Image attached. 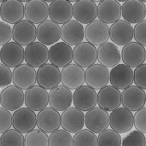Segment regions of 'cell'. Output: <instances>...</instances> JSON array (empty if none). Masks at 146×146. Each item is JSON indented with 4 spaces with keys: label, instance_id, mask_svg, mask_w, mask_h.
Segmentation results:
<instances>
[{
    "label": "cell",
    "instance_id": "ba28073f",
    "mask_svg": "<svg viewBox=\"0 0 146 146\" xmlns=\"http://www.w3.org/2000/svg\"><path fill=\"white\" fill-rule=\"evenodd\" d=\"M74 49L64 42H58L49 50V61L54 66L64 68L74 60Z\"/></svg>",
    "mask_w": 146,
    "mask_h": 146
},
{
    "label": "cell",
    "instance_id": "ac0fdd59",
    "mask_svg": "<svg viewBox=\"0 0 146 146\" xmlns=\"http://www.w3.org/2000/svg\"><path fill=\"white\" fill-rule=\"evenodd\" d=\"M62 127L69 133H74L83 130L86 125V115L83 111L74 108H69L62 114Z\"/></svg>",
    "mask_w": 146,
    "mask_h": 146
},
{
    "label": "cell",
    "instance_id": "f6af8a7d",
    "mask_svg": "<svg viewBox=\"0 0 146 146\" xmlns=\"http://www.w3.org/2000/svg\"><path fill=\"white\" fill-rule=\"evenodd\" d=\"M0 74H1V88H6L13 82V72L10 68L4 64L0 65Z\"/></svg>",
    "mask_w": 146,
    "mask_h": 146
},
{
    "label": "cell",
    "instance_id": "e0dca14e",
    "mask_svg": "<svg viewBox=\"0 0 146 146\" xmlns=\"http://www.w3.org/2000/svg\"><path fill=\"white\" fill-rule=\"evenodd\" d=\"M25 104V93L15 86H9L1 92L2 108L9 111H16Z\"/></svg>",
    "mask_w": 146,
    "mask_h": 146
},
{
    "label": "cell",
    "instance_id": "7bdbcfd3",
    "mask_svg": "<svg viewBox=\"0 0 146 146\" xmlns=\"http://www.w3.org/2000/svg\"><path fill=\"white\" fill-rule=\"evenodd\" d=\"M134 127L136 130L146 133V108L137 111L134 115Z\"/></svg>",
    "mask_w": 146,
    "mask_h": 146
},
{
    "label": "cell",
    "instance_id": "f1b7e54d",
    "mask_svg": "<svg viewBox=\"0 0 146 146\" xmlns=\"http://www.w3.org/2000/svg\"><path fill=\"white\" fill-rule=\"evenodd\" d=\"M37 126V115L28 108H21L13 115V127L21 133H28Z\"/></svg>",
    "mask_w": 146,
    "mask_h": 146
},
{
    "label": "cell",
    "instance_id": "7402d4cb",
    "mask_svg": "<svg viewBox=\"0 0 146 146\" xmlns=\"http://www.w3.org/2000/svg\"><path fill=\"white\" fill-rule=\"evenodd\" d=\"M74 103V94L71 90L63 86H59L49 93V104L50 108L56 111H65L70 108Z\"/></svg>",
    "mask_w": 146,
    "mask_h": 146
},
{
    "label": "cell",
    "instance_id": "7a4b0ae2",
    "mask_svg": "<svg viewBox=\"0 0 146 146\" xmlns=\"http://www.w3.org/2000/svg\"><path fill=\"white\" fill-rule=\"evenodd\" d=\"M74 62L82 68H88L98 60V49L89 42H82L74 48Z\"/></svg>",
    "mask_w": 146,
    "mask_h": 146
},
{
    "label": "cell",
    "instance_id": "8fae6325",
    "mask_svg": "<svg viewBox=\"0 0 146 146\" xmlns=\"http://www.w3.org/2000/svg\"><path fill=\"white\" fill-rule=\"evenodd\" d=\"M110 126L118 133H125L134 126V115L130 110L119 108L110 115Z\"/></svg>",
    "mask_w": 146,
    "mask_h": 146
},
{
    "label": "cell",
    "instance_id": "f546056e",
    "mask_svg": "<svg viewBox=\"0 0 146 146\" xmlns=\"http://www.w3.org/2000/svg\"><path fill=\"white\" fill-rule=\"evenodd\" d=\"M121 54L115 44L107 42L98 48V61L105 68H113L120 64Z\"/></svg>",
    "mask_w": 146,
    "mask_h": 146
},
{
    "label": "cell",
    "instance_id": "d6a6232c",
    "mask_svg": "<svg viewBox=\"0 0 146 146\" xmlns=\"http://www.w3.org/2000/svg\"><path fill=\"white\" fill-rule=\"evenodd\" d=\"M122 16L128 23L138 24L145 20L146 6L139 0H127L122 5Z\"/></svg>",
    "mask_w": 146,
    "mask_h": 146
},
{
    "label": "cell",
    "instance_id": "44dd1931",
    "mask_svg": "<svg viewBox=\"0 0 146 146\" xmlns=\"http://www.w3.org/2000/svg\"><path fill=\"white\" fill-rule=\"evenodd\" d=\"M110 82V72L101 64H94L86 70V83L94 90H102Z\"/></svg>",
    "mask_w": 146,
    "mask_h": 146
},
{
    "label": "cell",
    "instance_id": "ee69618b",
    "mask_svg": "<svg viewBox=\"0 0 146 146\" xmlns=\"http://www.w3.org/2000/svg\"><path fill=\"white\" fill-rule=\"evenodd\" d=\"M134 83L139 88L146 89V64H143L134 70Z\"/></svg>",
    "mask_w": 146,
    "mask_h": 146
},
{
    "label": "cell",
    "instance_id": "f35d334b",
    "mask_svg": "<svg viewBox=\"0 0 146 146\" xmlns=\"http://www.w3.org/2000/svg\"><path fill=\"white\" fill-rule=\"evenodd\" d=\"M122 146H146L145 133L138 130L131 131L123 138Z\"/></svg>",
    "mask_w": 146,
    "mask_h": 146
},
{
    "label": "cell",
    "instance_id": "52a82bcc",
    "mask_svg": "<svg viewBox=\"0 0 146 146\" xmlns=\"http://www.w3.org/2000/svg\"><path fill=\"white\" fill-rule=\"evenodd\" d=\"M110 38L114 44L126 46L134 38V27L124 20H119L110 27Z\"/></svg>",
    "mask_w": 146,
    "mask_h": 146
},
{
    "label": "cell",
    "instance_id": "5b68a950",
    "mask_svg": "<svg viewBox=\"0 0 146 146\" xmlns=\"http://www.w3.org/2000/svg\"><path fill=\"white\" fill-rule=\"evenodd\" d=\"M37 38V27L27 20H22L13 27V39L21 46H28Z\"/></svg>",
    "mask_w": 146,
    "mask_h": 146
},
{
    "label": "cell",
    "instance_id": "1f68e13d",
    "mask_svg": "<svg viewBox=\"0 0 146 146\" xmlns=\"http://www.w3.org/2000/svg\"><path fill=\"white\" fill-rule=\"evenodd\" d=\"M98 16V6L92 0H80L74 5V17L81 24H89Z\"/></svg>",
    "mask_w": 146,
    "mask_h": 146
},
{
    "label": "cell",
    "instance_id": "30bf717a",
    "mask_svg": "<svg viewBox=\"0 0 146 146\" xmlns=\"http://www.w3.org/2000/svg\"><path fill=\"white\" fill-rule=\"evenodd\" d=\"M62 124V115L52 108H45L37 115V127L45 133H53L59 130Z\"/></svg>",
    "mask_w": 146,
    "mask_h": 146
},
{
    "label": "cell",
    "instance_id": "4dcf8cb0",
    "mask_svg": "<svg viewBox=\"0 0 146 146\" xmlns=\"http://www.w3.org/2000/svg\"><path fill=\"white\" fill-rule=\"evenodd\" d=\"M50 18L57 24H65L74 16V6L67 0H55L50 4Z\"/></svg>",
    "mask_w": 146,
    "mask_h": 146
},
{
    "label": "cell",
    "instance_id": "603a6c76",
    "mask_svg": "<svg viewBox=\"0 0 146 146\" xmlns=\"http://www.w3.org/2000/svg\"><path fill=\"white\" fill-rule=\"evenodd\" d=\"M98 104L105 111H111L120 108L121 104V93L119 89L112 86H107L98 93Z\"/></svg>",
    "mask_w": 146,
    "mask_h": 146
},
{
    "label": "cell",
    "instance_id": "d590c367",
    "mask_svg": "<svg viewBox=\"0 0 146 146\" xmlns=\"http://www.w3.org/2000/svg\"><path fill=\"white\" fill-rule=\"evenodd\" d=\"M1 146H25V136L15 129H9L1 136Z\"/></svg>",
    "mask_w": 146,
    "mask_h": 146
},
{
    "label": "cell",
    "instance_id": "6da1fadb",
    "mask_svg": "<svg viewBox=\"0 0 146 146\" xmlns=\"http://www.w3.org/2000/svg\"><path fill=\"white\" fill-rule=\"evenodd\" d=\"M85 37L92 44L101 46L110 38V27L102 21L95 20L85 27Z\"/></svg>",
    "mask_w": 146,
    "mask_h": 146
},
{
    "label": "cell",
    "instance_id": "8d00e7d4",
    "mask_svg": "<svg viewBox=\"0 0 146 146\" xmlns=\"http://www.w3.org/2000/svg\"><path fill=\"white\" fill-rule=\"evenodd\" d=\"M49 146H74V137L66 130H57L49 137Z\"/></svg>",
    "mask_w": 146,
    "mask_h": 146
},
{
    "label": "cell",
    "instance_id": "836d02e7",
    "mask_svg": "<svg viewBox=\"0 0 146 146\" xmlns=\"http://www.w3.org/2000/svg\"><path fill=\"white\" fill-rule=\"evenodd\" d=\"M47 133L40 129H34L25 136V146H49Z\"/></svg>",
    "mask_w": 146,
    "mask_h": 146
},
{
    "label": "cell",
    "instance_id": "60d3db41",
    "mask_svg": "<svg viewBox=\"0 0 146 146\" xmlns=\"http://www.w3.org/2000/svg\"><path fill=\"white\" fill-rule=\"evenodd\" d=\"M13 38V28L9 23L1 21H0V44L2 46L9 44Z\"/></svg>",
    "mask_w": 146,
    "mask_h": 146
},
{
    "label": "cell",
    "instance_id": "2e32d148",
    "mask_svg": "<svg viewBox=\"0 0 146 146\" xmlns=\"http://www.w3.org/2000/svg\"><path fill=\"white\" fill-rule=\"evenodd\" d=\"M74 105L81 111H86L94 109L98 104V93L96 90L88 86H82L75 90L74 93Z\"/></svg>",
    "mask_w": 146,
    "mask_h": 146
},
{
    "label": "cell",
    "instance_id": "277c9868",
    "mask_svg": "<svg viewBox=\"0 0 146 146\" xmlns=\"http://www.w3.org/2000/svg\"><path fill=\"white\" fill-rule=\"evenodd\" d=\"M121 60L123 64L137 68L146 61L145 48L137 42H131L122 48Z\"/></svg>",
    "mask_w": 146,
    "mask_h": 146
},
{
    "label": "cell",
    "instance_id": "ab89813d",
    "mask_svg": "<svg viewBox=\"0 0 146 146\" xmlns=\"http://www.w3.org/2000/svg\"><path fill=\"white\" fill-rule=\"evenodd\" d=\"M13 126V115L4 108L0 109V133L3 134Z\"/></svg>",
    "mask_w": 146,
    "mask_h": 146
},
{
    "label": "cell",
    "instance_id": "cb8c5ba5",
    "mask_svg": "<svg viewBox=\"0 0 146 146\" xmlns=\"http://www.w3.org/2000/svg\"><path fill=\"white\" fill-rule=\"evenodd\" d=\"M1 18L9 24L15 25L25 16V6L18 0L3 1L0 8Z\"/></svg>",
    "mask_w": 146,
    "mask_h": 146
},
{
    "label": "cell",
    "instance_id": "8992f818",
    "mask_svg": "<svg viewBox=\"0 0 146 146\" xmlns=\"http://www.w3.org/2000/svg\"><path fill=\"white\" fill-rule=\"evenodd\" d=\"M61 82L69 90H77L86 82V72L77 64H69L62 70Z\"/></svg>",
    "mask_w": 146,
    "mask_h": 146
},
{
    "label": "cell",
    "instance_id": "9a60e30c",
    "mask_svg": "<svg viewBox=\"0 0 146 146\" xmlns=\"http://www.w3.org/2000/svg\"><path fill=\"white\" fill-rule=\"evenodd\" d=\"M110 82L116 89L125 90L134 83V71L125 64H119L110 70Z\"/></svg>",
    "mask_w": 146,
    "mask_h": 146
},
{
    "label": "cell",
    "instance_id": "9c48e42d",
    "mask_svg": "<svg viewBox=\"0 0 146 146\" xmlns=\"http://www.w3.org/2000/svg\"><path fill=\"white\" fill-rule=\"evenodd\" d=\"M1 62L3 64L10 68H17L25 60V50L23 46L15 42H9L2 46L0 51Z\"/></svg>",
    "mask_w": 146,
    "mask_h": 146
},
{
    "label": "cell",
    "instance_id": "4fadbf2b",
    "mask_svg": "<svg viewBox=\"0 0 146 146\" xmlns=\"http://www.w3.org/2000/svg\"><path fill=\"white\" fill-rule=\"evenodd\" d=\"M13 83L21 90H28L37 83V72L35 68L27 63L21 64L14 68Z\"/></svg>",
    "mask_w": 146,
    "mask_h": 146
},
{
    "label": "cell",
    "instance_id": "e575fe53",
    "mask_svg": "<svg viewBox=\"0 0 146 146\" xmlns=\"http://www.w3.org/2000/svg\"><path fill=\"white\" fill-rule=\"evenodd\" d=\"M98 146H122V139L120 133L107 129L98 135Z\"/></svg>",
    "mask_w": 146,
    "mask_h": 146
},
{
    "label": "cell",
    "instance_id": "4316f807",
    "mask_svg": "<svg viewBox=\"0 0 146 146\" xmlns=\"http://www.w3.org/2000/svg\"><path fill=\"white\" fill-rule=\"evenodd\" d=\"M122 15V6L116 0H104L98 5V17L103 22L114 24Z\"/></svg>",
    "mask_w": 146,
    "mask_h": 146
},
{
    "label": "cell",
    "instance_id": "7c38bea8",
    "mask_svg": "<svg viewBox=\"0 0 146 146\" xmlns=\"http://www.w3.org/2000/svg\"><path fill=\"white\" fill-rule=\"evenodd\" d=\"M61 72L51 63H47L37 71V83L44 89L53 90L61 83Z\"/></svg>",
    "mask_w": 146,
    "mask_h": 146
},
{
    "label": "cell",
    "instance_id": "3957f363",
    "mask_svg": "<svg viewBox=\"0 0 146 146\" xmlns=\"http://www.w3.org/2000/svg\"><path fill=\"white\" fill-rule=\"evenodd\" d=\"M121 104L123 108L132 111H139L145 108L146 104V93L145 90L137 86H131L123 90L121 93Z\"/></svg>",
    "mask_w": 146,
    "mask_h": 146
},
{
    "label": "cell",
    "instance_id": "83f0119b",
    "mask_svg": "<svg viewBox=\"0 0 146 146\" xmlns=\"http://www.w3.org/2000/svg\"><path fill=\"white\" fill-rule=\"evenodd\" d=\"M49 104L47 91L39 86H34L25 92V105L33 111H41Z\"/></svg>",
    "mask_w": 146,
    "mask_h": 146
},
{
    "label": "cell",
    "instance_id": "5bb4252c",
    "mask_svg": "<svg viewBox=\"0 0 146 146\" xmlns=\"http://www.w3.org/2000/svg\"><path fill=\"white\" fill-rule=\"evenodd\" d=\"M85 38V27L76 20H71L61 27V38L70 46H77Z\"/></svg>",
    "mask_w": 146,
    "mask_h": 146
},
{
    "label": "cell",
    "instance_id": "d4e9b609",
    "mask_svg": "<svg viewBox=\"0 0 146 146\" xmlns=\"http://www.w3.org/2000/svg\"><path fill=\"white\" fill-rule=\"evenodd\" d=\"M61 38V27L51 20H47L37 27V39L44 45H54Z\"/></svg>",
    "mask_w": 146,
    "mask_h": 146
},
{
    "label": "cell",
    "instance_id": "ffe728a7",
    "mask_svg": "<svg viewBox=\"0 0 146 146\" xmlns=\"http://www.w3.org/2000/svg\"><path fill=\"white\" fill-rule=\"evenodd\" d=\"M48 60L49 50L40 42H34L25 49V61L34 68L44 66Z\"/></svg>",
    "mask_w": 146,
    "mask_h": 146
},
{
    "label": "cell",
    "instance_id": "b9f144b4",
    "mask_svg": "<svg viewBox=\"0 0 146 146\" xmlns=\"http://www.w3.org/2000/svg\"><path fill=\"white\" fill-rule=\"evenodd\" d=\"M134 38L137 43L146 46V20L136 24L134 27Z\"/></svg>",
    "mask_w": 146,
    "mask_h": 146
},
{
    "label": "cell",
    "instance_id": "74e56055",
    "mask_svg": "<svg viewBox=\"0 0 146 146\" xmlns=\"http://www.w3.org/2000/svg\"><path fill=\"white\" fill-rule=\"evenodd\" d=\"M74 146H98V137L89 129H83L74 136Z\"/></svg>",
    "mask_w": 146,
    "mask_h": 146
},
{
    "label": "cell",
    "instance_id": "484cf974",
    "mask_svg": "<svg viewBox=\"0 0 146 146\" xmlns=\"http://www.w3.org/2000/svg\"><path fill=\"white\" fill-rule=\"evenodd\" d=\"M50 6L43 0H31L25 5V17L28 21L35 24H41L47 21Z\"/></svg>",
    "mask_w": 146,
    "mask_h": 146
},
{
    "label": "cell",
    "instance_id": "d6986e66",
    "mask_svg": "<svg viewBox=\"0 0 146 146\" xmlns=\"http://www.w3.org/2000/svg\"><path fill=\"white\" fill-rule=\"evenodd\" d=\"M86 126L95 134H100L110 126V115L101 108H94L86 115Z\"/></svg>",
    "mask_w": 146,
    "mask_h": 146
}]
</instances>
